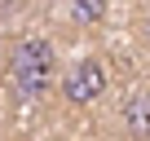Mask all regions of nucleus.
Listing matches in <instances>:
<instances>
[{
	"label": "nucleus",
	"mask_w": 150,
	"mask_h": 141,
	"mask_svg": "<svg viewBox=\"0 0 150 141\" xmlns=\"http://www.w3.org/2000/svg\"><path fill=\"white\" fill-rule=\"evenodd\" d=\"M9 80L18 88L22 102H44L49 88L62 80V66H57V49L44 35H27L9 49Z\"/></svg>",
	"instance_id": "obj_1"
},
{
	"label": "nucleus",
	"mask_w": 150,
	"mask_h": 141,
	"mask_svg": "<svg viewBox=\"0 0 150 141\" xmlns=\"http://www.w3.org/2000/svg\"><path fill=\"white\" fill-rule=\"evenodd\" d=\"M110 88V75H106V62L102 57H80L62 70L57 80V97L66 106H97Z\"/></svg>",
	"instance_id": "obj_2"
},
{
	"label": "nucleus",
	"mask_w": 150,
	"mask_h": 141,
	"mask_svg": "<svg viewBox=\"0 0 150 141\" xmlns=\"http://www.w3.org/2000/svg\"><path fill=\"white\" fill-rule=\"evenodd\" d=\"M119 128H124L128 141H150V88L146 93H132L119 106Z\"/></svg>",
	"instance_id": "obj_3"
},
{
	"label": "nucleus",
	"mask_w": 150,
	"mask_h": 141,
	"mask_svg": "<svg viewBox=\"0 0 150 141\" xmlns=\"http://www.w3.org/2000/svg\"><path fill=\"white\" fill-rule=\"evenodd\" d=\"M71 13L80 22H102L106 18V0H71Z\"/></svg>",
	"instance_id": "obj_4"
},
{
	"label": "nucleus",
	"mask_w": 150,
	"mask_h": 141,
	"mask_svg": "<svg viewBox=\"0 0 150 141\" xmlns=\"http://www.w3.org/2000/svg\"><path fill=\"white\" fill-rule=\"evenodd\" d=\"M22 9H27V0H0V22L13 18V13H22Z\"/></svg>",
	"instance_id": "obj_5"
},
{
	"label": "nucleus",
	"mask_w": 150,
	"mask_h": 141,
	"mask_svg": "<svg viewBox=\"0 0 150 141\" xmlns=\"http://www.w3.org/2000/svg\"><path fill=\"white\" fill-rule=\"evenodd\" d=\"M146 35H150V0H146Z\"/></svg>",
	"instance_id": "obj_6"
}]
</instances>
